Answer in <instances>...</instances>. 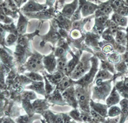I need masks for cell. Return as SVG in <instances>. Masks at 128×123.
<instances>
[{
	"mask_svg": "<svg viewBox=\"0 0 128 123\" xmlns=\"http://www.w3.org/2000/svg\"><path fill=\"white\" fill-rule=\"evenodd\" d=\"M39 35V30L31 34H19L16 45V49L14 52V61L17 68L24 65L28 58L33 54L32 41L36 35Z\"/></svg>",
	"mask_w": 128,
	"mask_h": 123,
	"instance_id": "1",
	"label": "cell"
},
{
	"mask_svg": "<svg viewBox=\"0 0 128 123\" xmlns=\"http://www.w3.org/2000/svg\"><path fill=\"white\" fill-rule=\"evenodd\" d=\"M44 56L34 49L32 56L27 59L24 65L18 67V72L19 74H24L26 72H38L41 73L45 70L43 65Z\"/></svg>",
	"mask_w": 128,
	"mask_h": 123,
	"instance_id": "2",
	"label": "cell"
},
{
	"mask_svg": "<svg viewBox=\"0 0 128 123\" xmlns=\"http://www.w3.org/2000/svg\"><path fill=\"white\" fill-rule=\"evenodd\" d=\"M94 83L88 87H83L80 85L74 84L76 95L77 98L78 106L81 111L90 113V101L92 97V88Z\"/></svg>",
	"mask_w": 128,
	"mask_h": 123,
	"instance_id": "3",
	"label": "cell"
},
{
	"mask_svg": "<svg viewBox=\"0 0 128 123\" xmlns=\"http://www.w3.org/2000/svg\"><path fill=\"white\" fill-rule=\"evenodd\" d=\"M92 56L93 54L91 53L86 51H84V52L83 51L80 62L69 75L72 79H73L74 81H77L88 72L91 68L90 57Z\"/></svg>",
	"mask_w": 128,
	"mask_h": 123,
	"instance_id": "4",
	"label": "cell"
},
{
	"mask_svg": "<svg viewBox=\"0 0 128 123\" xmlns=\"http://www.w3.org/2000/svg\"><path fill=\"white\" fill-rule=\"evenodd\" d=\"M91 61V68L88 72L84 74L82 78L74 81V84L80 85L83 87H88L94 81L96 75L99 69V60L98 57L95 56H92L90 57Z\"/></svg>",
	"mask_w": 128,
	"mask_h": 123,
	"instance_id": "5",
	"label": "cell"
},
{
	"mask_svg": "<svg viewBox=\"0 0 128 123\" xmlns=\"http://www.w3.org/2000/svg\"><path fill=\"white\" fill-rule=\"evenodd\" d=\"M50 28L49 32L44 35H39L40 37L41 38L40 46L42 47H44L47 43H51L52 45V47H56L57 42L61 37V35L58 32L59 28L58 27V25L54 18L51 19L50 21Z\"/></svg>",
	"mask_w": 128,
	"mask_h": 123,
	"instance_id": "6",
	"label": "cell"
},
{
	"mask_svg": "<svg viewBox=\"0 0 128 123\" xmlns=\"http://www.w3.org/2000/svg\"><path fill=\"white\" fill-rule=\"evenodd\" d=\"M113 82L112 79L104 81L100 85H93L92 88V100H102L106 101L109 94H110L112 89V83Z\"/></svg>",
	"mask_w": 128,
	"mask_h": 123,
	"instance_id": "7",
	"label": "cell"
},
{
	"mask_svg": "<svg viewBox=\"0 0 128 123\" xmlns=\"http://www.w3.org/2000/svg\"><path fill=\"white\" fill-rule=\"evenodd\" d=\"M24 14L28 19H37L40 20H51L53 19L56 15V11L54 7L38 11L36 12H24Z\"/></svg>",
	"mask_w": 128,
	"mask_h": 123,
	"instance_id": "8",
	"label": "cell"
},
{
	"mask_svg": "<svg viewBox=\"0 0 128 123\" xmlns=\"http://www.w3.org/2000/svg\"><path fill=\"white\" fill-rule=\"evenodd\" d=\"M84 34L85 37L83 41L84 45L90 49H92L94 52L100 50V48L99 47V42L101 35L96 34L92 31H86L84 32Z\"/></svg>",
	"mask_w": 128,
	"mask_h": 123,
	"instance_id": "9",
	"label": "cell"
},
{
	"mask_svg": "<svg viewBox=\"0 0 128 123\" xmlns=\"http://www.w3.org/2000/svg\"><path fill=\"white\" fill-rule=\"evenodd\" d=\"M0 61L10 69L17 67L15 63L14 52L7 47L0 45Z\"/></svg>",
	"mask_w": 128,
	"mask_h": 123,
	"instance_id": "10",
	"label": "cell"
},
{
	"mask_svg": "<svg viewBox=\"0 0 128 123\" xmlns=\"http://www.w3.org/2000/svg\"><path fill=\"white\" fill-rule=\"evenodd\" d=\"M52 50L54 51V54L56 58L67 57L68 53H70L72 50L68 44L66 39L60 37V39L57 42L56 47H52Z\"/></svg>",
	"mask_w": 128,
	"mask_h": 123,
	"instance_id": "11",
	"label": "cell"
},
{
	"mask_svg": "<svg viewBox=\"0 0 128 123\" xmlns=\"http://www.w3.org/2000/svg\"><path fill=\"white\" fill-rule=\"evenodd\" d=\"M62 94L67 105L72 107L73 108H78V103L76 98L74 85H72L66 90H64Z\"/></svg>",
	"mask_w": 128,
	"mask_h": 123,
	"instance_id": "12",
	"label": "cell"
},
{
	"mask_svg": "<svg viewBox=\"0 0 128 123\" xmlns=\"http://www.w3.org/2000/svg\"><path fill=\"white\" fill-rule=\"evenodd\" d=\"M79 5L81 7L82 16L84 18L94 14L99 5L86 0H79Z\"/></svg>",
	"mask_w": 128,
	"mask_h": 123,
	"instance_id": "13",
	"label": "cell"
},
{
	"mask_svg": "<svg viewBox=\"0 0 128 123\" xmlns=\"http://www.w3.org/2000/svg\"><path fill=\"white\" fill-rule=\"evenodd\" d=\"M83 52V51L82 50H76L75 52L72 51L70 52L69 54L72 56V59L68 61V63H67L66 70H65L66 75L69 77V75H70L71 72L73 71L74 68L76 67V65L80 62V59H81Z\"/></svg>",
	"mask_w": 128,
	"mask_h": 123,
	"instance_id": "14",
	"label": "cell"
},
{
	"mask_svg": "<svg viewBox=\"0 0 128 123\" xmlns=\"http://www.w3.org/2000/svg\"><path fill=\"white\" fill-rule=\"evenodd\" d=\"M42 62L44 69L48 73H52L56 71V57L52 50L49 55L44 56Z\"/></svg>",
	"mask_w": 128,
	"mask_h": 123,
	"instance_id": "15",
	"label": "cell"
},
{
	"mask_svg": "<svg viewBox=\"0 0 128 123\" xmlns=\"http://www.w3.org/2000/svg\"><path fill=\"white\" fill-rule=\"evenodd\" d=\"M114 87L119 93L120 95L124 99H128V75L124 76L120 81H114Z\"/></svg>",
	"mask_w": 128,
	"mask_h": 123,
	"instance_id": "16",
	"label": "cell"
},
{
	"mask_svg": "<svg viewBox=\"0 0 128 123\" xmlns=\"http://www.w3.org/2000/svg\"><path fill=\"white\" fill-rule=\"evenodd\" d=\"M54 19L56 21L58 28H62L70 32V31L72 30V21L71 19L64 16L60 12H58L56 14Z\"/></svg>",
	"mask_w": 128,
	"mask_h": 123,
	"instance_id": "17",
	"label": "cell"
},
{
	"mask_svg": "<svg viewBox=\"0 0 128 123\" xmlns=\"http://www.w3.org/2000/svg\"><path fill=\"white\" fill-rule=\"evenodd\" d=\"M48 9L46 5H40L37 3L34 0H29L28 3L20 9V12H36Z\"/></svg>",
	"mask_w": 128,
	"mask_h": 123,
	"instance_id": "18",
	"label": "cell"
},
{
	"mask_svg": "<svg viewBox=\"0 0 128 123\" xmlns=\"http://www.w3.org/2000/svg\"><path fill=\"white\" fill-rule=\"evenodd\" d=\"M109 19L110 16H102L95 18L94 26L90 31L101 35L106 28V21Z\"/></svg>",
	"mask_w": 128,
	"mask_h": 123,
	"instance_id": "19",
	"label": "cell"
},
{
	"mask_svg": "<svg viewBox=\"0 0 128 123\" xmlns=\"http://www.w3.org/2000/svg\"><path fill=\"white\" fill-rule=\"evenodd\" d=\"M45 98L49 102V103H52L53 104L60 106H64L67 104L66 101L63 98L62 93L56 89L54 90L51 94L46 95Z\"/></svg>",
	"mask_w": 128,
	"mask_h": 123,
	"instance_id": "20",
	"label": "cell"
},
{
	"mask_svg": "<svg viewBox=\"0 0 128 123\" xmlns=\"http://www.w3.org/2000/svg\"><path fill=\"white\" fill-rule=\"evenodd\" d=\"M18 14H19V18H18V24L16 26L17 30L19 34H24L27 31L29 19L22 12H20V10L18 11Z\"/></svg>",
	"mask_w": 128,
	"mask_h": 123,
	"instance_id": "21",
	"label": "cell"
},
{
	"mask_svg": "<svg viewBox=\"0 0 128 123\" xmlns=\"http://www.w3.org/2000/svg\"><path fill=\"white\" fill-rule=\"evenodd\" d=\"M11 69L4 65L0 61V92L6 90L7 87L6 85V77L10 72Z\"/></svg>",
	"mask_w": 128,
	"mask_h": 123,
	"instance_id": "22",
	"label": "cell"
},
{
	"mask_svg": "<svg viewBox=\"0 0 128 123\" xmlns=\"http://www.w3.org/2000/svg\"><path fill=\"white\" fill-rule=\"evenodd\" d=\"M119 30L125 31L126 28L125 27H122V26H118L116 24H115L113 21L109 19L106 21V28L104 30L102 34H109V35H112V36H114L115 37L116 32Z\"/></svg>",
	"mask_w": 128,
	"mask_h": 123,
	"instance_id": "23",
	"label": "cell"
},
{
	"mask_svg": "<svg viewBox=\"0 0 128 123\" xmlns=\"http://www.w3.org/2000/svg\"><path fill=\"white\" fill-rule=\"evenodd\" d=\"M32 106L34 107L35 113L42 114L44 111L49 108L50 104L46 98L44 99H36L32 103Z\"/></svg>",
	"mask_w": 128,
	"mask_h": 123,
	"instance_id": "24",
	"label": "cell"
},
{
	"mask_svg": "<svg viewBox=\"0 0 128 123\" xmlns=\"http://www.w3.org/2000/svg\"><path fill=\"white\" fill-rule=\"evenodd\" d=\"M79 7V0H74L70 4L65 5L60 13L66 18L70 19Z\"/></svg>",
	"mask_w": 128,
	"mask_h": 123,
	"instance_id": "25",
	"label": "cell"
},
{
	"mask_svg": "<svg viewBox=\"0 0 128 123\" xmlns=\"http://www.w3.org/2000/svg\"><path fill=\"white\" fill-rule=\"evenodd\" d=\"M113 12V9L109 1L106 2V3H100V5L98 7V10L95 12V18L96 17L102 16H110V15Z\"/></svg>",
	"mask_w": 128,
	"mask_h": 123,
	"instance_id": "26",
	"label": "cell"
},
{
	"mask_svg": "<svg viewBox=\"0 0 128 123\" xmlns=\"http://www.w3.org/2000/svg\"><path fill=\"white\" fill-rule=\"evenodd\" d=\"M24 89L30 90L34 91L36 94L42 95L46 97V92L44 88V82L43 81H34L30 85H27L25 87Z\"/></svg>",
	"mask_w": 128,
	"mask_h": 123,
	"instance_id": "27",
	"label": "cell"
},
{
	"mask_svg": "<svg viewBox=\"0 0 128 123\" xmlns=\"http://www.w3.org/2000/svg\"><path fill=\"white\" fill-rule=\"evenodd\" d=\"M90 109H92L96 112L102 116L103 117L106 118L108 116V106L106 104H101L99 103H96L92 99L90 101Z\"/></svg>",
	"mask_w": 128,
	"mask_h": 123,
	"instance_id": "28",
	"label": "cell"
},
{
	"mask_svg": "<svg viewBox=\"0 0 128 123\" xmlns=\"http://www.w3.org/2000/svg\"><path fill=\"white\" fill-rule=\"evenodd\" d=\"M42 74H44L46 77L47 79L49 80V81L54 86H56L63 79V77L66 75L64 72H59V71H56L52 73H49L46 71L44 70L42 72Z\"/></svg>",
	"mask_w": 128,
	"mask_h": 123,
	"instance_id": "29",
	"label": "cell"
},
{
	"mask_svg": "<svg viewBox=\"0 0 128 123\" xmlns=\"http://www.w3.org/2000/svg\"><path fill=\"white\" fill-rule=\"evenodd\" d=\"M120 101V95L119 93L117 92L116 88L114 86L110 94H109V95L106 99V105L110 108L112 106L116 105L117 103H119Z\"/></svg>",
	"mask_w": 128,
	"mask_h": 123,
	"instance_id": "30",
	"label": "cell"
},
{
	"mask_svg": "<svg viewBox=\"0 0 128 123\" xmlns=\"http://www.w3.org/2000/svg\"><path fill=\"white\" fill-rule=\"evenodd\" d=\"M94 18L95 15L93 14L92 16H90L83 18V19L82 18L80 20L74 21V22H72V30H78L81 31L82 32H85L86 30L84 29V25H86L88 22L90 21L91 19H92Z\"/></svg>",
	"mask_w": 128,
	"mask_h": 123,
	"instance_id": "31",
	"label": "cell"
},
{
	"mask_svg": "<svg viewBox=\"0 0 128 123\" xmlns=\"http://www.w3.org/2000/svg\"><path fill=\"white\" fill-rule=\"evenodd\" d=\"M74 85V81L70 77L65 75L62 79L60 83L56 86V89L59 90L61 93H62L64 90L67 88L70 87L72 85Z\"/></svg>",
	"mask_w": 128,
	"mask_h": 123,
	"instance_id": "32",
	"label": "cell"
},
{
	"mask_svg": "<svg viewBox=\"0 0 128 123\" xmlns=\"http://www.w3.org/2000/svg\"><path fill=\"white\" fill-rule=\"evenodd\" d=\"M119 104L121 106V113L118 123H124L128 116V99H123Z\"/></svg>",
	"mask_w": 128,
	"mask_h": 123,
	"instance_id": "33",
	"label": "cell"
},
{
	"mask_svg": "<svg viewBox=\"0 0 128 123\" xmlns=\"http://www.w3.org/2000/svg\"><path fill=\"white\" fill-rule=\"evenodd\" d=\"M110 19L113 21L115 24L120 26H122V27L126 28L128 25V18L125 16H120V15L116 13L113 14Z\"/></svg>",
	"mask_w": 128,
	"mask_h": 123,
	"instance_id": "34",
	"label": "cell"
},
{
	"mask_svg": "<svg viewBox=\"0 0 128 123\" xmlns=\"http://www.w3.org/2000/svg\"><path fill=\"white\" fill-rule=\"evenodd\" d=\"M100 63V67L99 69H102V70H106L109 71L113 74H115L116 73V70H115V66L114 64L111 63L108 60V59L106 60H99Z\"/></svg>",
	"mask_w": 128,
	"mask_h": 123,
	"instance_id": "35",
	"label": "cell"
},
{
	"mask_svg": "<svg viewBox=\"0 0 128 123\" xmlns=\"http://www.w3.org/2000/svg\"><path fill=\"white\" fill-rule=\"evenodd\" d=\"M40 115H34V116L30 117L28 115H25L19 116L18 118L16 119V123H32L33 121L35 119H40Z\"/></svg>",
	"mask_w": 128,
	"mask_h": 123,
	"instance_id": "36",
	"label": "cell"
},
{
	"mask_svg": "<svg viewBox=\"0 0 128 123\" xmlns=\"http://www.w3.org/2000/svg\"><path fill=\"white\" fill-rule=\"evenodd\" d=\"M114 77V74L106 70L99 69L98 73L96 74L95 79H101L103 81H107L110 79H112Z\"/></svg>",
	"mask_w": 128,
	"mask_h": 123,
	"instance_id": "37",
	"label": "cell"
},
{
	"mask_svg": "<svg viewBox=\"0 0 128 123\" xmlns=\"http://www.w3.org/2000/svg\"><path fill=\"white\" fill-rule=\"evenodd\" d=\"M99 47H100L101 51L107 56L113 52H114L113 45L109 43L106 42L104 40H102V41L99 42Z\"/></svg>",
	"mask_w": 128,
	"mask_h": 123,
	"instance_id": "38",
	"label": "cell"
},
{
	"mask_svg": "<svg viewBox=\"0 0 128 123\" xmlns=\"http://www.w3.org/2000/svg\"><path fill=\"white\" fill-rule=\"evenodd\" d=\"M21 103H22V108L27 113V115H28L30 117H32L35 115V111H34V107L32 106V103H31L30 101L22 99L21 101Z\"/></svg>",
	"mask_w": 128,
	"mask_h": 123,
	"instance_id": "39",
	"label": "cell"
},
{
	"mask_svg": "<svg viewBox=\"0 0 128 123\" xmlns=\"http://www.w3.org/2000/svg\"><path fill=\"white\" fill-rule=\"evenodd\" d=\"M67 63H68V59L67 57L56 58V71L64 72L65 73Z\"/></svg>",
	"mask_w": 128,
	"mask_h": 123,
	"instance_id": "40",
	"label": "cell"
},
{
	"mask_svg": "<svg viewBox=\"0 0 128 123\" xmlns=\"http://www.w3.org/2000/svg\"><path fill=\"white\" fill-rule=\"evenodd\" d=\"M21 99L24 100H28V101H34V100L36 99L37 97L35 94V92L34 91L30 90H24L22 91L21 94Z\"/></svg>",
	"mask_w": 128,
	"mask_h": 123,
	"instance_id": "41",
	"label": "cell"
},
{
	"mask_svg": "<svg viewBox=\"0 0 128 123\" xmlns=\"http://www.w3.org/2000/svg\"><path fill=\"white\" fill-rule=\"evenodd\" d=\"M115 39L117 43L126 47V34L125 32L122 30L118 31L115 36Z\"/></svg>",
	"mask_w": 128,
	"mask_h": 123,
	"instance_id": "42",
	"label": "cell"
},
{
	"mask_svg": "<svg viewBox=\"0 0 128 123\" xmlns=\"http://www.w3.org/2000/svg\"><path fill=\"white\" fill-rule=\"evenodd\" d=\"M18 37H19L18 34L8 33V34L5 38V45H6V47H11V46L16 45L18 39Z\"/></svg>",
	"mask_w": 128,
	"mask_h": 123,
	"instance_id": "43",
	"label": "cell"
},
{
	"mask_svg": "<svg viewBox=\"0 0 128 123\" xmlns=\"http://www.w3.org/2000/svg\"><path fill=\"white\" fill-rule=\"evenodd\" d=\"M114 66H115V70L116 72H119L124 75H128V66H127L125 62H124L122 60H121L117 64L114 65Z\"/></svg>",
	"mask_w": 128,
	"mask_h": 123,
	"instance_id": "44",
	"label": "cell"
},
{
	"mask_svg": "<svg viewBox=\"0 0 128 123\" xmlns=\"http://www.w3.org/2000/svg\"><path fill=\"white\" fill-rule=\"evenodd\" d=\"M28 78L31 79L33 81H43L44 77L43 75H41L38 72H26L24 73Z\"/></svg>",
	"mask_w": 128,
	"mask_h": 123,
	"instance_id": "45",
	"label": "cell"
},
{
	"mask_svg": "<svg viewBox=\"0 0 128 123\" xmlns=\"http://www.w3.org/2000/svg\"><path fill=\"white\" fill-rule=\"evenodd\" d=\"M0 26H2V28L6 31V32L13 33V34L19 35L18 32V30H17V27H16V26L14 24V22L10 24H4L0 23Z\"/></svg>",
	"mask_w": 128,
	"mask_h": 123,
	"instance_id": "46",
	"label": "cell"
},
{
	"mask_svg": "<svg viewBox=\"0 0 128 123\" xmlns=\"http://www.w3.org/2000/svg\"><path fill=\"white\" fill-rule=\"evenodd\" d=\"M42 75H43V77H44V88H45L46 94V95H50V94H51V93L56 89V86H54V85H52V83H51L44 74Z\"/></svg>",
	"mask_w": 128,
	"mask_h": 123,
	"instance_id": "47",
	"label": "cell"
},
{
	"mask_svg": "<svg viewBox=\"0 0 128 123\" xmlns=\"http://www.w3.org/2000/svg\"><path fill=\"white\" fill-rule=\"evenodd\" d=\"M108 60L114 65L117 64L122 60L121 54L116 52H113L108 55Z\"/></svg>",
	"mask_w": 128,
	"mask_h": 123,
	"instance_id": "48",
	"label": "cell"
},
{
	"mask_svg": "<svg viewBox=\"0 0 128 123\" xmlns=\"http://www.w3.org/2000/svg\"><path fill=\"white\" fill-rule=\"evenodd\" d=\"M120 113L121 108L114 105L110 107L109 110H108V116L110 117H115L120 115Z\"/></svg>",
	"mask_w": 128,
	"mask_h": 123,
	"instance_id": "49",
	"label": "cell"
},
{
	"mask_svg": "<svg viewBox=\"0 0 128 123\" xmlns=\"http://www.w3.org/2000/svg\"><path fill=\"white\" fill-rule=\"evenodd\" d=\"M68 115L71 117L73 120L75 121H78L80 122H83L82 119H81V111H80L78 108H74V110L70 111L68 113Z\"/></svg>",
	"mask_w": 128,
	"mask_h": 123,
	"instance_id": "50",
	"label": "cell"
},
{
	"mask_svg": "<svg viewBox=\"0 0 128 123\" xmlns=\"http://www.w3.org/2000/svg\"><path fill=\"white\" fill-rule=\"evenodd\" d=\"M14 22V19L10 16H8L0 12V23L4 24H10Z\"/></svg>",
	"mask_w": 128,
	"mask_h": 123,
	"instance_id": "51",
	"label": "cell"
},
{
	"mask_svg": "<svg viewBox=\"0 0 128 123\" xmlns=\"http://www.w3.org/2000/svg\"><path fill=\"white\" fill-rule=\"evenodd\" d=\"M114 13L118 14L122 16H128V7L124 5L123 6L120 7L116 10H115L114 11Z\"/></svg>",
	"mask_w": 128,
	"mask_h": 123,
	"instance_id": "52",
	"label": "cell"
},
{
	"mask_svg": "<svg viewBox=\"0 0 128 123\" xmlns=\"http://www.w3.org/2000/svg\"><path fill=\"white\" fill-rule=\"evenodd\" d=\"M84 32H82L81 31L78 30H71L69 32V35L71 37L72 39H77L80 38L82 37L83 35V34Z\"/></svg>",
	"mask_w": 128,
	"mask_h": 123,
	"instance_id": "53",
	"label": "cell"
},
{
	"mask_svg": "<svg viewBox=\"0 0 128 123\" xmlns=\"http://www.w3.org/2000/svg\"><path fill=\"white\" fill-rule=\"evenodd\" d=\"M6 33V31L0 26V45L2 47H6L5 45Z\"/></svg>",
	"mask_w": 128,
	"mask_h": 123,
	"instance_id": "54",
	"label": "cell"
},
{
	"mask_svg": "<svg viewBox=\"0 0 128 123\" xmlns=\"http://www.w3.org/2000/svg\"><path fill=\"white\" fill-rule=\"evenodd\" d=\"M119 119L120 117L116 116V117H115L114 118H112V119H105V120L104 121L103 123H118Z\"/></svg>",
	"mask_w": 128,
	"mask_h": 123,
	"instance_id": "55",
	"label": "cell"
},
{
	"mask_svg": "<svg viewBox=\"0 0 128 123\" xmlns=\"http://www.w3.org/2000/svg\"><path fill=\"white\" fill-rule=\"evenodd\" d=\"M2 123H16L12 118L8 116H3L2 119Z\"/></svg>",
	"mask_w": 128,
	"mask_h": 123,
	"instance_id": "56",
	"label": "cell"
},
{
	"mask_svg": "<svg viewBox=\"0 0 128 123\" xmlns=\"http://www.w3.org/2000/svg\"><path fill=\"white\" fill-rule=\"evenodd\" d=\"M121 57H122V60L125 62L127 66H128V50H126L125 52L121 54Z\"/></svg>",
	"mask_w": 128,
	"mask_h": 123,
	"instance_id": "57",
	"label": "cell"
},
{
	"mask_svg": "<svg viewBox=\"0 0 128 123\" xmlns=\"http://www.w3.org/2000/svg\"><path fill=\"white\" fill-rule=\"evenodd\" d=\"M12 1L14 2L15 4L16 5V6L18 7V8H19L20 6V5L22 4V3H24L25 0H12Z\"/></svg>",
	"mask_w": 128,
	"mask_h": 123,
	"instance_id": "58",
	"label": "cell"
},
{
	"mask_svg": "<svg viewBox=\"0 0 128 123\" xmlns=\"http://www.w3.org/2000/svg\"><path fill=\"white\" fill-rule=\"evenodd\" d=\"M126 41H127V44H126V50H128V25L127 27L126 28Z\"/></svg>",
	"mask_w": 128,
	"mask_h": 123,
	"instance_id": "59",
	"label": "cell"
},
{
	"mask_svg": "<svg viewBox=\"0 0 128 123\" xmlns=\"http://www.w3.org/2000/svg\"><path fill=\"white\" fill-rule=\"evenodd\" d=\"M70 123H77V122H76L74 120H72V121L70 122Z\"/></svg>",
	"mask_w": 128,
	"mask_h": 123,
	"instance_id": "60",
	"label": "cell"
}]
</instances>
